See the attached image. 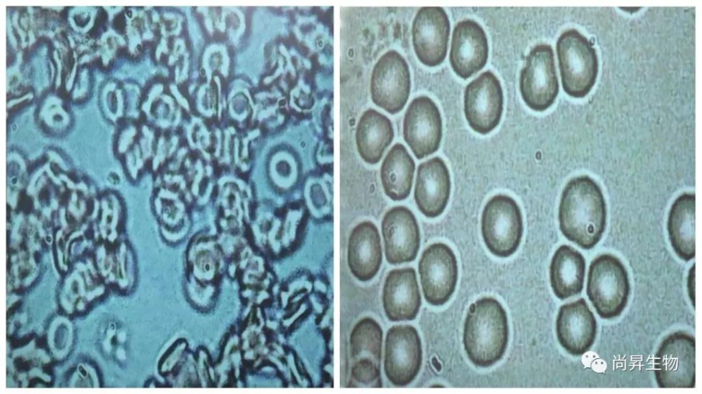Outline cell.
<instances>
[{"mask_svg": "<svg viewBox=\"0 0 702 394\" xmlns=\"http://www.w3.org/2000/svg\"><path fill=\"white\" fill-rule=\"evenodd\" d=\"M450 23L438 6L420 8L411 25L412 44L418 60L428 67L440 65L447 55Z\"/></svg>", "mask_w": 702, "mask_h": 394, "instance_id": "5bb4252c", "label": "cell"}, {"mask_svg": "<svg viewBox=\"0 0 702 394\" xmlns=\"http://www.w3.org/2000/svg\"><path fill=\"white\" fill-rule=\"evenodd\" d=\"M418 273L426 302L435 306L444 305L455 292L458 279L454 251L441 242L428 245L420 258Z\"/></svg>", "mask_w": 702, "mask_h": 394, "instance_id": "30bf717a", "label": "cell"}, {"mask_svg": "<svg viewBox=\"0 0 702 394\" xmlns=\"http://www.w3.org/2000/svg\"><path fill=\"white\" fill-rule=\"evenodd\" d=\"M559 230L583 249L600 241L607 224V205L597 182L587 175L575 176L565 185L558 209Z\"/></svg>", "mask_w": 702, "mask_h": 394, "instance_id": "6da1fadb", "label": "cell"}, {"mask_svg": "<svg viewBox=\"0 0 702 394\" xmlns=\"http://www.w3.org/2000/svg\"><path fill=\"white\" fill-rule=\"evenodd\" d=\"M488 55V40L482 26L472 19L457 23L449 54L455 73L461 79H468L485 66Z\"/></svg>", "mask_w": 702, "mask_h": 394, "instance_id": "2e32d148", "label": "cell"}, {"mask_svg": "<svg viewBox=\"0 0 702 394\" xmlns=\"http://www.w3.org/2000/svg\"><path fill=\"white\" fill-rule=\"evenodd\" d=\"M696 341L692 334L676 331L667 335L654 356L658 387L692 389L696 385Z\"/></svg>", "mask_w": 702, "mask_h": 394, "instance_id": "8992f818", "label": "cell"}, {"mask_svg": "<svg viewBox=\"0 0 702 394\" xmlns=\"http://www.w3.org/2000/svg\"><path fill=\"white\" fill-rule=\"evenodd\" d=\"M585 260L573 247L561 245L555 251L549 267L550 286L559 299L576 296L583 288Z\"/></svg>", "mask_w": 702, "mask_h": 394, "instance_id": "7402d4cb", "label": "cell"}, {"mask_svg": "<svg viewBox=\"0 0 702 394\" xmlns=\"http://www.w3.org/2000/svg\"><path fill=\"white\" fill-rule=\"evenodd\" d=\"M383 332L379 323L365 317L354 325L349 338L351 378L365 386H379Z\"/></svg>", "mask_w": 702, "mask_h": 394, "instance_id": "4fadbf2b", "label": "cell"}, {"mask_svg": "<svg viewBox=\"0 0 702 394\" xmlns=\"http://www.w3.org/2000/svg\"><path fill=\"white\" fill-rule=\"evenodd\" d=\"M402 135L418 160L438 150L442 138V119L432 99L420 95L410 102L403 118Z\"/></svg>", "mask_w": 702, "mask_h": 394, "instance_id": "7c38bea8", "label": "cell"}, {"mask_svg": "<svg viewBox=\"0 0 702 394\" xmlns=\"http://www.w3.org/2000/svg\"><path fill=\"white\" fill-rule=\"evenodd\" d=\"M508 338L507 312L496 299L483 297L470 306L464 322L463 343L472 364L487 368L498 362L507 349Z\"/></svg>", "mask_w": 702, "mask_h": 394, "instance_id": "7a4b0ae2", "label": "cell"}, {"mask_svg": "<svg viewBox=\"0 0 702 394\" xmlns=\"http://www.w3.org/2000/svg\"><path fill=\"white\" fill-rule=\"evenodd\" d=\"M411 87L409 66L402 54L395 49L382 54L370 76V92L374 105L396 114L407 104Z\"/></svg>", "mask_w": 702, "mask_h": 394, "instance_id": "ba28073f", "label": "cell"}, {"mask_svg": "<svg viewBox=\"0 0 702 394\" xmlns=\"http://www.w3.org/2000/svg\"><path fill=\"white\" fill-rule=\"evenodd\" d=\"M422 365V347L417 329L409 324L394 325L387 331L384 349V373L396 387L410 384Z\"/></svg>", "mask_w": 702, "mask_h": 394, "instance_id": "9c48e42d", "label": "cell"}, {"mask_svg": "<svg viewBox=\"0 0 702 394\" xmlns=\"http://www.w3.org/2000/svg\"><path fill=\"white\" fill-rule=\"evenodd\" d=\"M555 330L560 345L569 354L581 356L590 350L597 334V322L584 298L560 306Z\"/></svg>", "mask_w": 702, "mask_h": 394, "instance_id": "e0dca14e", "label": "cell"}, {"mask_svg": "<svg viewBox=\"0 0 702 394\" xmlns=\"http://www.w3.org/2000/svg\"><path fill=\"white\" fill-rule=\"evenodd\" d=\"M386 261L391 265L415 260L420 247V232L413 212L406 206L389 209L381 221Z\"/></svg>", "mask_w": 702, "mask_h": 394, "instance_id": "9a60e30c", "label": "cell"}, {"mask_svg": "<svg viewBox=\"0 0 702 394\" xmlns=\"http://www.w3.org/2000/svg\"><path fill=\"white\" fill-rule=\"evenodd\" d=\"M383 262L381 240L376 225L363 221L351 230L348 241L347 263L351 274L359 282L371 281Z\"/></svg>", "mask_w": 702, "mask_h": 394, "instance_id": "ffe728a7", "label": "cell"}, {"mask_svg": "<svg viewBox=\"0 0 702 394\" xmlns=\"http://www.w3.org/2000/svg\"><path fill=\"white\" fill-rule=\"evenodd\" d=\"M394 137L393 124L387 116L372 108L362 113L356 127L355 143L365 162L377 164Z\"/></svg>", "mask_w": 702, "mask_h": 394, "instance_id": "44dd1931", "label": "cell"}, {"mask_svg": "<svg viewBox=\"0 0 702 394\" xmlns=\"http://www.w3.org/2000/svg\"><path fill=\"white\" fill-rule=\"evenodd\" d=\"M628 272L622 261L612 254H602L590 262L586 294L597 314L604 319L620 316L630 295Z\"/></svg>", "mask_w": 702, "mask_h": 394, "instance_id": "277c9868", "label": "cell"}, {"mask_svg": "<svg viewBox=\"0 0 702 394\" xmlns=\"http://www.w3.org/2000/svg\"><path fill=\"white\" fill-rule=\"evenodd\" d=\"M381 301L389 321L414 320L422 304L415 270L404 267L389 271L383 283Z\"/></svg>", "mask_w": 702, "mask_h": 394, "instance_id": "ac0fdd59", "label": "cell"}, {"mask_svg": "<svg viewBox=\"0 0 702 394\" xmlns=\"http://www.w3.org/2000/svg\"><path fill=\"white\" fill-rule=\"evenodd\" d=\"M523 218L517 202L510 196L498 194L485 204L481 219V231L488 250L499 258L514 254L523 235Z\"/></svg>", "mask_w": 702, "mask_h": 394, "instance_id": "5b68a950", "label": "cell"}, {"mask_svg": "<svg viewBox=\"0 0 702 394\" xmlns=\"http://www.w3.org/2000/svg\"><path fill=\"white\" fill-rule=\"evenodd\" d=\"M519 89L525 104L534 111H545L554 103L559 85L550 45L537 44L530 50L520 71Z\"/></svg>", "mask_w": 702, "mask_h": 394, "instance_id": "52a82bcc", "label": "cell"}, {"mask_svg": "<svg viewBox=\"0 0 702 394\" xmlns=\"http://www.w3.org/2000/svg\"><path fill=\"white\" fill-rule=\"evenodd\" d=\"M667 231L671 246L681 260L688 262L695 257V194L683 193L672 204L667 219Z\"/></svg>", "mask_w": 702, "mask_h": 394, "instance_id": "603a6c76", "label": "cell"}, {"mask_svg": "<svg viewBox=\"0 0 702 394\" xmlns=\"http://www.w3.org/2000/svg\"><path fill=\"white\" fill-rule=\"evenodd\" d=\"M415 170V162L407 148L399 143L394 145L380 166L385 194L393 201L406 199L411 193Z\"/></svg>", "mask_w": 702, "mask_h": 394, "instance_id": "cb8c5ba5", "label": "cell"}, {"mask_svg": "<svg viewBox=\"0 0 702 394\" xmlns=\"http://www.w3.org/2000/svg\"><path fill=\"white\" fill-rule=\"evenodd\" d=\"M564 91L574 98L585 97L594 87L598 58L592 42L576 29L564 31L556 42Z\"/></svg>", "mask_w": 702, "mask_h": 394, "instance_id": "3957f363", "label": "cell"}, {"mask_svg": "<svg viewBox=\"0 0 702 394\" xmlns=\"http://www.w3.org/2000/svg\"><path fill=\"white\" fill-rule=\"evenodd\" d=\"M463 111L472 130L485 135L500 123L503 111V93L500 80L491 71L481 73L465 86Z\"/></svg>", "mask_w": 702, "mask_h": 394, "instance_id": "8fae6325", "label": "cell"}, {"mask_svg": "<svg viewBox=\"0 0 702 394\" xmlns=\"http://www.w3.org/2000/svg\"><path fill=\"white\" fill-rule=\"evenodd\" d=\"M450 190V172L442 158L435 156L419 164L413 197L423 215L431 219L440 216L447 206Z\"/></svg>", "mask_w": 702, "mask_h": 394, "instance_id": "d6986e66", "label": "cell"}]
</instances>
